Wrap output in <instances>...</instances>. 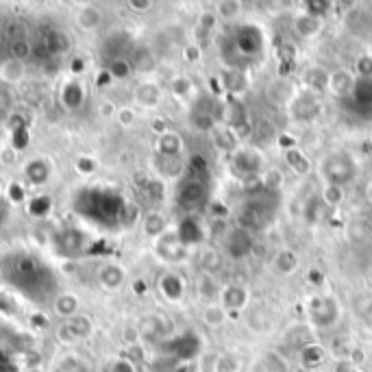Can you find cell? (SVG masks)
<instances>
[{
	"label": "cell",
	"mask_w": 372,
	"mask_h": 372,
	"mask_svg": "<svg viewBox=\"0 0 372 372\" xmlns=\"http://www.w3.org/2000/svg\"><path fill=\"white\" fill-rule=\"evenodd\" d=\"M5 277L16 287H20L24 294L35 296V299H41L44 294L53 292V289H48V287H53L51 270L44 268L35 257H29V255L11 257L5 266Z\"/></svg>",
	"instance_id": "obj_1"
},
{
	"label": "cell",
	"mask_w": 372,
	"mask_h": 372,
	"mask_svg": "<svg viewBox=\"0 0 372 372\" xmlns=\"http://www.w3.org/2000/svg\"><path fill=\"white\" fill-rule=\"evenodd\" d=\"M76 212L81 216H88L92 222L98 224H109V222H120L127 216V205H124L122 196L109 192V190H83L76 196Z\"/></svg>",
	"instance_id": "obj_2"
},
{
	"label": "cell",
	"mask_w": 372,
	"mask_h": 372,
	"mask_svg": "<svg viewBox=\"0 0 372 372\" xmlns=\"http://www.w3.org/2000/svg\"><path fill=\"white\" fill-rule=\"evenodd\" d=\"M322 177L326 179V183H334V185H346L353 181L355 177V165L348 159V155L344 153H336L322 161Z\"/></svg>",
	"instance_id": "obj_3"
},
{
	"label": "cell",
	"mask_w": 372,
	"mask_h": 372,
	"mask_svg": "<svg viewBox=\"0 0 372 372\" xmlns=\"http://www.w3.org/2000/svg\"><path fill=\"white\" fill-rule=\"evenodd\" d=\"M231 168L242 175V179L253 177V175H264V155L257 148H239L235 155H231Z\"/></svg>",
	"instance_id": "obj_4"
},
{
	"label": "cell",
	"mask_w": 372,
	"mask_h": 372,
	"mask_svg": "<svg viewBox=\"0 0 372 372\" xmlns=\"http://www.w3.org/2000/svg\"><path fill=\"white\" fill-rule=\"evenodd\" d=\"M207 198H210V190H207V183L198 177L183 181L177 194L179 205L185 207V210H198L200 205L207 202Z\"/></svg>",
	"instance_id": "obj_5"
},
{
	"label": "cell",
	"mask_w": 372,
	"mask_h": 372,
	"mask_svg": "<svg viewBox=\"0 0 372 372\" xmlns=\"http://www.w3.org/2000/svg\"><path fill=\"white\" fill-rule=\"evenodd\" d=\"M235 48L239 55H246V57H251V55H257L262 53L264 48V33L259 26H242L235 35Z\"/></svg>",
	"instance_id": "obj_6"
},
{
	"label": "cell",
	"mask_w": 372,
	"mask_h": 372,
	"mask_svg": "<svg viewBox=\"0 0 372 372\" xmlns=\"http://www.w3.org/2000/svg\"><path fill=\"white\" fill-rule=\"evenodd\" d=\"M355 72H351L348 68H338L334 72H329V81H326V92L336 98H346L353 92L355 86Z\"/></svg>",
	"instance_id": "obj_7"
},
{
	"label": "cell",
	"mask_w": 372,
	"mask_h": 372,
	"mask_svg": "<svg viewBox=\"0 0 372 372\" xmlns=\"http://www.w3.org/2000/svg\"><path fill=\"white\" fill-rule=\"evenodd\" d=\"M220 305L227 311H246L251 305V292L244 285H227L220 292Z\"/></svg>",
	"instance_id": "obj_8"
},
{
	"label": "cell",
	"mask_w": 372,
	"mask_h": 372,
	"mask_svg": "<svg viewBox=\"0 0 372 372\" xmlns=\"http://www.w3.org/2000/svg\"><path fill=\"white\" fill-rule=\"evenodd\" d=\"M159 292L168 303H181L187 292V283L181 274L168 272L159 279Z\"/></svg>",
	"instance_id": "obj_9"
},
{
	"label": "cell",
	"mask_w": 372,
	"mask_h": 372,
	"mask_svg": "<svg viewBox=\"0 0 372 372\" xmlns=\"http://www.w3.org/2000/svg\"><path fill=\"white\" fill-rule=\"evenodd\" d=\"M266 224V218L262 214V210L257 205L253 202H248L244 205L242 210L237 212V229L239 231H246V233H251V231H257Z\"/></svg>",
	"instance_id": "obj_10"
},
{
	"label": "cell",
	"mask_w": 372,
	"mask_h": 372,
	"mask_svg": "<svg viewBox=\"0 0 372 372\" xmlns=\"http://www.w3.org/2000/svg\"><path fill=\"white\" fill-rule=\"evenodd\" d=\"M183 148H185V142L179 133L175 131H165L159 135L157 140V153L163 157V159H179L183 155Z\"/></svg>",
	"instance_id": "obj_11"
},
{
	"label": "cell",
	"mask_w": 372,
	"mask_h": 372,
	"mask_svg": "<svg viewBox=\"0 0 372 372\" xmlns=\"http://www.w3.org/2000/svg\"><path fill=\"white\" fill-rule=\"evenodd\" d=\"M283 159L287 163V168L292 170L296 177H309L311 170H314L311 159L301 148H285L283 150Z\"/></svg>",
	"instance_id": "obj_12"
},
{
	"label": "cell",
	"mask_w": 372,
	"mask_h": 372,
	"mask_svg": "<svg viewBox=\"0 0 372 372\" xmlns=\"http://www.w3.org/2000/svg\"><path fill=\"white\" fill-rule=\"evenodd\" d=\"M340 316L338 303L331 301V299H320L314 307H311V320L318 326H331Z\"/></svg>",
	"instance_id": "obj_13"
},
{
	"label": "cell",
	"mask_w": 372,
	"mask_h": 372,
	"mask_svg": "<svg viewBox=\"0 0 372 372\" xmlns=\"http://www.w3.org/2000/svg\"><path fill=\"white\" fill-rule=\"evenodd\" d=\"M157 251L161 253V257L163 259H168V262H179V259H183L185 257V244H181V239H179V235H161L159 239H157Z\"/></svg>",
	"instance_id": "obj_14"
},
{
	"label": "cell",
	"mask_w": 372,
	"mask_h": 372,
	"mask_svg": "<svg viewBox=\"0 0 372 372\" xmlns=\"http://www.w3.org/2000/svg\"><path fill=\"white\" fill-rule=\"evenodd\" d=\"M212 138H214V146L220 153H224V155H235L239 150L237 131L231 129V127H227V124H224V127H216L214 133H212Z\"/></svg>",
	"instance_id": "obj_15"
},
{
	"label": "cell",
	"mask_w": 372,
	"mask_h": 372,
	"mask_svg": "<svg viewBox=\"0 0 372 372\" xmlns=\"http://www.w3.org/2000/svg\"><path fill=\"white\" fill-rule=\"evenodd\" d=\"M272 268L283 274V277H292L294 272H299L301 268V257L294 253V251H289V248H283V251H279L272 259Z\"/></svg>",
	"instance_id": "obj_16"
},
{
	"label": "cell",
	"mask_w": 372,
	"mask_h": 372,
	"mask_svg": "<svg viewBox=\"0 0 372 372\" xmlns=\"http://www.w3.org/2000/svg\"><path fill=\"white\" fill-rule=\"evenodd\" d=\"M322 26H324L322 18L311 16V14H305V11H301V14L294 18V29H296V33H299L301 37H305V39H311V37L320 35V33H322Z\"/></svg>",
	"instance_id": "obj_17"
},
{
	"label": "cell",
	"mask_w": 372,
	"mask_h": 372,
	"mask_svg": "<svg viewBox=\"0 0 372 372\" xmlns=\"http://www.w3.org/2000/svg\"><path fill=\"white\" fill-rule=\"evenodd\" d=\"M299 357H301V366L316 370L318 366H322V363L326 361V348H324L320 342H307V344L301 348Z\"/></svg>",
	"instance_id": "obj_18"
},
{
	"label": "cell",
	"mask_w": 372,
	"mask_h": 372,
	"mask_svg": "<svg viewBox=\"0 0 372 372\" xmlns=\"http://www.w3.org/2000/svg\"><path fill=\"white\" fill-rule=\"evenodd\" d=\"M351 98L357 109H372V78H355Z\"/></svg>",
	"instance_id": "obj_19"
},
{
	"label": "cell",
	"mask_w": 372,
	"mask_h": 372,
	"mask_svg": "<svg viewBox=\"0 0 372 372\" xmlns=\"http://www.w3.org/2000/svg\"><path fill=\"white\" fill-rule=\"evenodd\" d=\"M198 264H200L202 274H210V277H214L216 272H220V270H222L224 259H222V255L216 251V248H205V251L200 253V257H198Z\"/></svg>",
	"instance_id": "obj_20"
},
{
	"label": "cell",
	"mask_w": 372,
	"mask_h": 372,
	"mask_svg": "<svg viewBox=\"0 0 372 372\" xmlns=\"http://www.w3.org/2000/svg\"><path fill=\"white\" fill-rule=\"evenodd\" d=\"M135 100L142 107H155V105H159V100H161L159 86H155V83H150V81L140 83V86L135 88Z\"/></svg>",
	"instance_id": "obj_21"
},
{
	"label": "cell",
	"mask_w": 372,
	"mask_h": 372,
	"mask_svg": "<svg viewBox=\"0 0 372 372\" xmlns=\"http://www.w3.org/2000/svg\"><path fill=\"white\" fill-rule=\"evenodd\" d=\"M222 83H224V90L231 94V98H239L246 92V88H248L246 74L242 70H235V68L224 74V81Z\"/></svg>",
	"instance_id": "obj_22"
},
{
	"label": "cell",
	"mask_w": 372,
	"mask_h": 372,
	"mask_svg": "<svg viewBox=\"0 0 372 372\" xmlns=\"http://www.w3.org/2000/svg\"><path fill=\"white\" fill-rule=\"evenodd\" d=\"M83 242H86V239H83V235L78 233V231H66V233H61L59 237H57V246H59V251L68 257H72L74 253H78L81 251V248H83Z\"/></svg>",
	"instance_id": "obj_23"
},
{
	"label": "cell",
	"mask_w": 372,
	"mask_h": 372,
	"mask_svg": "<svg viewBox=\"0 0 372 372\" xmlns=\"http://www.w3.org/2000/svg\"><path fill=\"white\" fill-rule=\"evenodd\" d=\"M227 246H229L231 257H244L248 251H251V246H253L251 233H246V231H239V229H237V231H235V237H233V233L229 235Z\"/></svg>",
	"instance_id": "obj_24"
},
{
	"label": "cell",
	"mask_w": 372,
	"mask_h": 372,
	"mask_svg": "<svg viewBox=\"0 0 372 372\" xmlns=\"http://www.w3.org/2000/svg\"><path fill=\"white\" fill-rule=\"evenodd\" d=\"M124 268L122 266H115V264H109V266H105L103 270H100V274H98V279H100V285L103 287H107V289H118L122 283H124Z\"/></svg>",
	"instance_id": "obj_25"
},
{
	"label": "cell",
	"mask_w": 372,
	"mask_h": 372,
	"mask_svg": "<svg viewBox=\"0 0 372 372\" xmlns=\"http://www.w3.org/2000/svg\"><path fill=\"white\" fill-rule=\"evenodd\" d=\"M200 318H202V322H205L207 326L218 329V326H222V324L227 322L229 311H227L220 303H210V305H207V307L202 309Z\"/></svg>",
	"instance_id": "obj_26"
},
{
	"label": "cell",
	"mask_w": 372,
	"mask_h": 372,
	"mask_svg": "<svg viewBox=\"0 0 372 372\" xmlns=\"http://www.w3.org/2000/svg\"><path fill=\"white\" fill-rule=\"evenodd\" d=\"M294 105H296V118L301 120H311L320 113V103L316 100V96L311 94H305V96H296L294 98Z\"/></svg>",
	"instance_id": "obj_27"
},
{
	"label": "cell",
	"mask_w": 372,
	"mask_h": 372,
	"mask_svg": "<svg viewBox=\"0 0 372 372\" xmlns=\"http://www.w3.org/2000/svg\"><path fill=\"white\" fill-rule=\"evenodd\" d=\"M303 81H305L307 90H311V92H324L326 90V81H329V72L324 68H320V66H314V68L305 70Z\"/></svg>",
	"instance_id": "obj_28"
},
{
	"label": "cell",
	"mask_w": 372,
	"mask_h": 372,
	"mask_svg": "<svg viewBox=\"0 0 372 372\" xmlns=\"http://www.w3.org/2000/svg\"><path fill=\"white\" fill-rule=\"evenodd\" d=\"M192 127L200 133H214L216 124V113L214 111H205V109H196L192 113Z\"/></svg>",
	"instance_id": "obj_29"
},
{
	"label": "cell",
	"mask_w": 372,
	"mask_h": 372,
	"mask_svg": "<svg viewBox=\"0 0 372 372\" xmlns=\"http://www.w3.org/2000/svg\"><path fill=\"white\" fill-rule=\"evenodd\" d=\"M165 229H168V222H165V216H161L159 212H150L144 218V233L153 239H159L161 235H165Z\"/></svg>",
	"instance_id": "obj_30"
},
{
	"label": "cell",
	"mask_w": 372,
	"mask_h": 372,
	"mask_svg": "<svg viewBox=\"0 0 372 372\" xmlns=\"http://www.w3.org/2000/svg\"><path fill=\"white\" fill-rule=\"evenodd\" d=\"M318 196H320L322 205H326V207H340V205L344 202V198H346V192H344L342 185L324 183Z\"/></svg>",
	"instance_id": "obj_31"
},
{
	"label": "cell",
	"mask_w": 372,
	"mask_h": 372,
	"mask_svg": "<svg viewBox=\"0 0 372 372\" xmlns=\"http://www.w3.org/2000/svg\"><path fill=\"white\" fill-rule=\"evenodd\" d=\"M179 239H181V244H185V246H190V244H196V242H200V237H202V229H200V224L194 220V218H187V220H183L181 222V227H179Z\"/></svg>",
	"instance_id": "obj_32"
},
{
	"label": "cell",
	"mask_w": 372,
	"mask_h": 372,
	"mask_svg": "<svg viewBox=\"0 0 372 372\" xmlns=\"http://www.w3.org/2000/svg\"><path fill=\"white\" fill-rule=\"evenodd\" d=\"M66 331H68V336L72 340H83V338H88L92 334V322L90 318L86 316H81V318H72L68 324H66Z\"/></svg>",
	"instance_id": "obj_33"
},
{
	"label": "cell",
	"mask_w": 372,
	"mask_h": 372,
	"mask_svg": "<svg viewBox=\"0 0 372 372\" xmlns=\"http://www.w3.org/2000/svg\"><path fill=\"white\" fill-rule=\"evenodd\" d=\"M83 100H86V90L81 88V83L76 81H70L68 86L63 88V103L68 109H76L83 105Z\"/></svg>",
	"instance_id": "obj_34"
},
{
	"label": "cell",
	"mask_w": 372,
	"mask_h": 372,
	"mask_svg": "<svg viewBox=\"0 0 372 372\" xmlns=\"http://www.w3.org/2000/svg\"><path fill=\"white\" fill-rule=\"evenodd\" d=\"M26 177L35 185H41V183H46V179L51 177V168H48L44 161H31L26 165Z\"/></svg>",
	"instance_id": "obj_35"
},
{
	"label": "cell",
	"mask_w": 372,
	"mask_h": 372,
	"mask_svg": "<svg viewBox=\"0 0 372 372\" xmlns=\"http://www.w3.org/2000/svg\"><path fill=\"white\" fill-rule=\"evenodd\" d=\"M170 88L179 100H190V96L194 94V81L190 76H177Z\"/></svg>",
	"instance_id": "obj_36"
},
{
	"label": "cell",
	"mask_w": 372,
	"mask_h": 372,
	"mask_svg": "<svg viewBox=\"0 0 372 372\" xmlns=\"http://www.w3.org/2000/svg\"><path fill=\"white\" fill-rule=\"evenodd\" d=\"M76 22H78L83 29H96V26L103 22V16H100V11H96V9H92V7H88V9L78 11Z\"/></svg>",
	"instance_id": "obj_37"
},
{
	"label": "cell",
	"mask_w": 372,
	"mask_h": 372,
	"mask_svg": "<svg viewBox=\"0 0 372 372\" xmlns=\"http://www.w3.org/2000/svg\"><path fill=\"white\" fill-rule=\"evenodd\" d=\"M262 179H264V190H281L283 187V172L279 168H266Z\"/></svg>",
	"instance_id": "obj_38"
},
{
	"label": "cell",
	"mask_w": 372,
	"mask_h": 372,
	"mask_svg": "<svg viewBox=\"0 0 372 372\" xmlns=\"http://www.w3.org/2000/svg\"><path fill=\"white\" fill-rule=\"evenodd\" d=\"M239 9H242V3H237V0H224V3L216 5V16L224 18V20H231L239 14Z\"/></svg>",
	"instance_id": "obj_39"
},
{
	"label": "cell",
	"mask_w": 372,
	"mask_h": 372,
	"mask_svg": "<svg viewBox=\"0 0 372 372\" xmlns=\"http://www.w3.org/2000/svg\"><path fill=\"white\" fill-rule=\"evenodd\" d=\"M22 76H24V66H22V61L11 59L9 63H5V68H3V78H5V81L16 83V81H20Z\"/></svg>",
	"instance_id": "obj_40"
},
{
	"label": "cell",
	"mask_w": 372,
	"mask_h": 372,
	"mask_svg": "<svg viewBox=\"0 0 372 372\" xmlns=\"http://www.w3.org/2000/svg\"><path fill=\"white\" fill-rule=\"evenodd\" d=\"M242 187H244L246 194H251V196L264 192V179H262V175H253V177L242 179Z\"/></svg>",
	"instance_id": "obj_41"
},
{
	"label": "cell",
	"mask_w": 372,
	"mask_h": 372,
	"mask_svg": "<svg viewBox=\"0 0 372 372\" xmlns=\"http://www.w3.org/2000/svg\"><path fill=\"white\" fill-rule=\"evenodd\" d=\"M320 207H322L320 196H314L311 200H307V202H305V210H303V214H305V220H307V222H316V220L320 218Z\"/></svg>",
	"instance_id": "obj_42"
},
{
	"label": "cell",
	"mask_w": 372,
	"mask_h": 372,
	"mask_svg": "<svg viewBox=\"0 0 372 372\" xmlns=\"http://www.w3.org/2000/svg\"><path fill=\"white\" fill-rule=\"evenodd\" d=\"M355 76H359V78H372V57L368 53L357 59V63H355Z\"/></svg>",
	"instance_id": "obj_43"
},
{
	"label": "cell",
	"mask_w": 372,
	"mask_h": 372,
	"mask_svg": "<svg viewBox=\"0 0 372 372\" xmlns=\"http://www.w3.org/2000/svg\"><path fill=\"white\" fill-rule=\"evenodd\" d=\"M131 63L129 61H124V59H115L111 66H109V74L111 78H127L131 74Z\"/></svg>",
	"instance_id": "obj_44"
},
{
	"label": "cell",
	"mask_w": 372,
	"mask_h": 372,
	"mask_svg": "<svg viewBox=\"0 0 372 372\" xmlns=\"http://www.w3.org/2000/svg\"><path fill=\"white\" fill-rule=\"evenodd\" d=\"M218 16H216V11H202L200 16H198V31H205V33H210V31H214L216 29V24H218Z\"/></svg>",
	"instance_id": "obj_45"
},
{
	"label": "cell",
	"mask_w": 372,
	"mask_h": 372,
	"mask_svg": "<svg viewBox=\"0 0 372 372\" xmlns=\"http://www.w3.org/2000/svg\"><path fill=\"white\" fill-rule=\"evenodd\" d=\"M11 57L16 59V61H22V59H26L29 55H31V46H29V41L26 39H16V41H11Z\"/></svg>",
	"instance_id": "obj_46"
},
{
	"label": "cell",
	"mask_w": 372,
	"mask_h": 372,
	"mask_svg": "<svg viewBox=\"0 0 372 372\" xmlns=\"http://www.w3.org/2000/svg\"><path fill=\"white\" fill-rule=\"evenodd\" d=\"M183 59L187 63H200V59H202V46L200 44H187L183 48Z\"/></svg>",
	"instance_id": "obj_47"
},
{
	"label": "cell",
	"mask_w": 372,
	"mask_h": 372,
	"mask_svg": "<svg viewBox=\"0 0 372 372\" xmlns=\"http://www.w3.org/2000/svg\"><path fill=\"white\" fill-rule=\"evenodd\" d=\"M257 322H262V329H268L270 326V320H268V314L264 309H251V314H248V324L257 329Z\"/></svg>",
	"instance_id": "obj_48"
},
{
	"label": "cell",
	"mask_w": 372,
	"mask_h": 372,
	"mask_svg": "<svg viewBox=\"0 0 372 372\" xmlns=\"http://www.w3.org/2000/svg\"><path fill=\"white\" fill-rule=\"evenodd\" d=\"M59 372H88V366L83 361H78V359H74V357H70L59 366Z\"/></svg>",
	"instance_id": "obj_49"
},
{
	"label": "cell",
	"mask_w": 372,
	"mask_h": 372,
	"mask_svg": "<svg viewBox=\"0 0 372 372\" xmlns=\"http://www.w3.org/2000/svg\"><path fill=\"white\" fill-rule=\"evenodd\" d=\"M55 307H57V311L59 314H72L74 309H76V299L74 296H61V299H57V303H55Z\"/></svg>",
	"instance_id": "obj_50"
},
{
	"label": "cell",
	"mask_w": 372,
	"mask_h": 372,
	"mask_svg": "<svg viewBox=\"0 0 372 372\" xmlns=\"http://www.w3.org/2000/svg\"><path fill=\"white\" fill-rule=\"evenodd\" d=\"M48 207H51L48 198H35V200H31V214H44Z\"/></svg>",
	"instance_id": "obj_51"
},
{
	"label": "cell",
	"mask_w": 372,
	"mask_h": 372,
	"mask_svg": "<svg viewBox=\"0 0 372 372\" xmlns=\"http://www.w3.org/2000/svg\"><path fill=\"white\" fill-rule=\"evenodd\" d=\"M118 118H120L122 124H131L135 120V113H133V109H120Z\"/></svg>",
	"instance_id": "obj_52"
},
{
	"label": "cell",
	"mask_w": 372,
	"mask_h": 372,
	"mask_svg": "<svg viewBox=\"0 0 372 372\" xmlns=\"http://www.w3.org/2000/svg\"><path fill=\"white\" fill-rule=\"evenodd\" d=\"M109 372H133V366L129 361H115Z\"/></svg>",
	"instance_id": "obj_53"
},
{
	"label": "cell",
	"mask_w": 372,
	"mask_h": 372,
	"mask_svg": "<svg viewBox=\"0 0 372 372\" xmlns=\"http://www.w3.org/2000/svg\"><path fill=\"white\" fill-rule=\"evenodd\" d=\"M78 165H81V168H78L81 172H94V163H92L90 159H83Z\"/></svg>",
	"instance_id": "obj_54"
},
{
	"label": "cell",
	"mask_w": 372,
	"mask_h": 372,
	"mask_svg": "<svg viewBox=\"0 0 372 372\" xmlns=\"http://www.w3.org/2000/svg\"><path fill=\"white\" fill-rule=\"evenodd\" d=\"M11 198H16V202H18V200L22 198V187H18V185L11 187Z\"/></svg>",
	"instance_id": "obj_55"
},
{
	"label": "cell",
	"mask_w": 372,
	"mask_h": 372,
	"mask_svg": "<svg viewBox=\"0 0 372 372\" xmlns=\"http://www.w3.org/2000/svg\"><path fill=\"white\" fill-rule=\"evenodd\" d=\"M5 216H7V207H5V200L0 198V218H5ZM0 222H3V220H0Z\"/></svg>",
	"instance_id": "obj_56"
},
{
	"label": "cell",
	"mask_w": 372,
	"mask_h": 372,
	"mask_svg": "<svg viewBox=\"0 0 372 372\" xmlns=\"http://www.w3.org/2000/svg\"><path fill=\"white\" fill-rule=\"evenodd\" d=\"M133 9H150V3H131Z\"/></svg>",
	"instance_id": "obj_57"
},
{
	"label": "cell",
	"mask_w": 372,
	"mask_h": 372,
	"mask_svg": "<svg viewBox=\"0 0 372 372\" xmlns=\"http://www.w3.org/2000/svg\"><path fill=\"white\" fill-rule=\"evenodd\" d=\"M292 372H316V370H311V368H305V366H299V368H294Z\"/></svg>",
	"instance_id": "obj_58"
},
{
	"label": "cell",
	"mask_w": 372,
	"mask_h": 372,
	"mask_svg": "<svg viewBox=\"0 0 372 372\" xmlns=\"http://www.w3.org/2000/svg\"><path fill=\"white\" fill-rule=\"evenodd\" d=\"M368 198H370V202H372V181H370V185H368Z\"/></svg>",
	"instance_id": "obj_59"
},
{
	"label": "cell",
	"mask_w": 372,
	"mask_h": 372,
	"mask_svg": "<svg viewBox=\"0 0 372 372\" xmlns=\"http://www.w3.org/2000/svg\"><path fill=\"white\" fill-rule=\"evenodd\" d=\"M368 55H370V57H372V44H370V51H368Z\"/></svg>",
	"instance_id": "obj_60"
}]
</instances>
